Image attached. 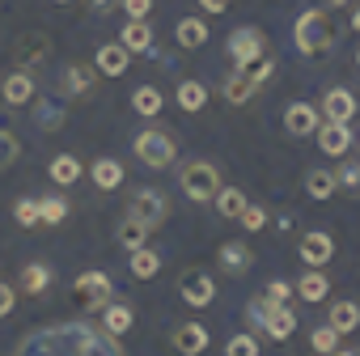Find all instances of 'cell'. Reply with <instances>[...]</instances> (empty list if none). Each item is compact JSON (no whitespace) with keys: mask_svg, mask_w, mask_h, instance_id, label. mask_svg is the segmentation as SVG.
<instances>
[{"mask_svg":"<svg viewBox=\"0 0 360 356\" xmlns=\"http://www.w3.org/2000/svg\"><path fill=\"white\" fill-rule=\"evenodd\" d=\"M18 356H123L115 335L89 322H51L18 343Z\"/></svg>","mask_w":360,"mask_h":356,"instance_id":"cell-1","label":"cell"},{"mask_svg":"<svg viewBox=\"0 0 360 356\" xmlns=\"http://www.w3.org/2000/svg\"><path fill=\"white\" fill-rule=\"evenodd\" d=\"M292 43H297L301 56H322V51H330V43H335V22H330V13H326V9H305V13L297 18V26H292Z\"/></svg>","mask_w":360,"mask_h":356,"instance_id":"cell-2","label":"cell"},{"mask_svg":"<svg viewBox=\"0 0 360 356\" xmlns=\"http://www.w3.org/2000/svg\"><path fill=\"white\" fill-rule=\"evenodd\" d=\"M250 322H259V326H263L271 339H280V343L292 339V331H297V314H292L284 301H271L267 293L250 301Z\"/></svg>","mask_w":360,"mask_h":356,"instance_id":"cell-3","label":"cell"},{"mask_svg":"<svg viewBox=\"0 0 360 356\" xmlns=\"http://www.w3.org/2000/svg\"><path fill=\"white\" fill-rule=\"evenodd\" d=\"M178 187L191 204H208L217 191H221V170L212 161H187L183 174H178Z\"/></svg>","mask_w":360,"mask_h":356,"instance_id":"cell-4","label":"cell"},{"mask_svg":"<svg viewBox=\"0 0 360 356\" xmlns=\"http://www.w3.org/2000/svg\"><path fill=\"white\" fill-rule=\"evenodd\" d=\"M174 153H178V144H174V136L161 132V127H148V132L136 136V157H140L148 170H165V165L174 161Z\"/></svg>","mask_w":360,"mask_h":356,"instance_id":"cell-5","label":"cell"},{"mask_svg":"<svg viewBox=\"0 0 360 356\" xmlns=\"http://www.w3.org/2000/svg\"><path fill=\"white\" fill-rule=\"evenodd\" d=\"M178 293H183V301L187 305H212L217 301V280L204 272V267H187L183 276H178Z\"/></svg>","mask_w":360,"mask_h":356,"instance_id":"cell-6","label":"cell"},{"mask_svg":"<svg viewBox=\"0 0 360 356\" xmlns=\"http://www.w3.org/2000/svg\"><path fill=\"white\" fill-rule=\"evenodd\" d=\"M127 217H136L140 225L157 229V225L169 217V204H165V196H161L157 187H140V191H136V200H131V208H127Z\"/></svg>","mask_w":360,"mask_h":356,"instance_id":"cell-7","label":"cell"},{"mask_svg":"<svg viewBox=\"0 0 360 356\" xmlns=\"http://www.w3.org/2000/svg\"><path fill=\"white\" fill-rule=\"evenodd\" d=\"M229 56H233L238 68H246V64H255L259 56H267V39H263V30H255V26L233 30V34H229Z\"/></svg>","mask_w":360,"mask_h":356,"instance_id":"cell-8","label":"cell"},{"mask_svg":"<svg viewBox=\"0 0 360 356\" xmlns=\"http://www.w3.org/2000/svg\"><path fill=\"white\" fill-rule=\"evenodd\" d=\"M72 293L81 297L85 310H106L110 305V276L106 272H85V276H77Z\"/></svg>","mask_w":360,"mask_h":356,"instance_id":"cell-9","label":"cell"},{"mask_svg":"<svg viewBox=\"0 0 360 356\" xmlns=\"http://www.w3.org/2000/svg\"><path fill=\"white\" fill-rule=\"evenodd\" d=\"M318 148L326 153V157H347V148H352V127L347 123H335V119H326V123H318Z\"/></svg>","mask_w":360,"mask_h":356,"instance_id":"cell-10","label":"cell"},{"mask_svg":"<svg viewBox=\"0 0 360 356\" xmlns=\"http://www.w3.org/2000/svg\"><path fill=\"white\" fill-rule=\"evenodd\" d=\"M322 115L335 119V123H352V115H356V94H352L347 85L326 89V94H322Z\"/></svg>","mask_w":360,"mask_h":356,"instance_id":"cell-11","label":"cell"},{"mask_svg":"<svg viewBox=\"0 0 360 356\" xmlns=\"http://www.w3.org/2000/svg\"><path fill=\"white\" fill-rule=\"evenodd\" d=\"M208 326L204 322H183V326H174V348L183 352V356H200V352H208Z\"/></svg>","mask_w":360,"mask_h":356,"instance_id":"cell-12","label":"cell"},{"mask_svg":"<svg viewBox=\"0 0 360 356\" xmlns=\"http://www.w3.org/2000/svg\"><path fill=\"white\" fill-rule=\"evenodd\" d=\"M47 51H51V39H47V34H39V30H30V34H22V39H18V64H22V68L43 64V60H47Z\"/></svg>","mask_w":360,"mask_h":356,"instance_id":"cell-13","label":"cell"},{"mask_svg":"<svg viewBox=\"0 0 360 356\" xmlns=\"http://www.w3.org/2000/svg\"><path fill=\"white\" fill-rule=\"evenodd\" d=\"M127 64H131V51H127L123 43H106V47H98V60H94L98 72H106V77H123Z\"/></svg>","mask_w":360,"mask_h":356,"instance_id":"cell-14","label":"cell"},{"mask_svg":"<svg viewBox=\"0 0 360 356\" xmlns=\"http://www.w3.org/2000/svg\"><path fill=\"white\" fill-rule=\"evenodd\" d=\"M284 127H288V136H314L318 132V110L309 102H292L284 110Z\"/></svg>","mask_w":360,"mask_h":356,"instance_id":"cell-15","label":"cell"},{"mask_svg":"<svg viewBox=\"0 0 360 356\" xmlns=\"http://www.w3.org/2000/svg\"><path fill=\"white\" fill-rule=\"evenodd\" d=\"M0 94H5L9 106H26V102L34 98V81H30V72H9L5 81H0Z\"/></svg>","mask_w":360,"mask_h":356,"instance_id":"cell-16","label":"cell"},{"mask_svg":"<svg viewBox=\"0 0 360 356\" xmlns=\"http://www.w3.org/2000/svg\"><path fill=\"white\" fill-rule=\"evenodd\" d=\"M330 255H335L330 234H305V238H301V259H305L309 267H322Z\"/></svg>","mask_w":360,"mask_h":356,"instance_id":"cell-17","label":"cell"},{"mask_svg":"<svg viewBox=\"0 0 360 356\" xmlns=\"http://www.w3.org/2000/svg\"><path fill=\"white\" fill-rule=\"evenodd\" d=\"M174 39H178V47L195 51V47L208 43V22H200V18H183V22L174 26Z\"/></svg>","mask_w":360,"mask_h":356,"instance_id":"cell-18","label":"cell"},{"mask_svg":"<svg viewBox=\"0 0 360 356\" xmlns=\"http://www.w3.org/2000/svg\"><path fill=\"white\" fill-rule=\"evenodd\" d=\"M217 259H221V267H225L229 276H242V272H250V263H255V255H250L242 242H225V246L217 250Z\"/></svg>","mask_w":360,"mask_h":356,"instance_id":"cell-19","label":"cell"},{"mask_svg":"<svg viewBox=\"0 0 360 356\" xmlns=\"http://www.w3.org/2000/svg\"><path fill=\"white\" fill-rule=\"evenodd\" d=\"M89 174H94V183H98V187H102V191H115V187H119V183H123V165H119V161H115V157H98V161H94V170H89Z\"/></svg>","mask_w":360,"mask_h":356,"instance_id":"cell-20","label":"cell"},{"mask_svg":"<svg viewBox=\"0 0 360 356\" xmlns=\"http://www.w3.org/2000/svg\"><path fill=\"white\" fill-rule=\"evenodd\" d=\"M77 178H81V161H77L72 153L51 157V183H56V187H72Z\"/></svg>","mask_w":360,"mask_h":356,"instance_id":"cell-21","label":"cell"},{"mask_svg":"<svg viewBox=\"0 0 360 356\" xmlns=\"http://www.w3.org/2000/svg\"><path fill=\"white\" fill-rule=\"evenodd\" d=\"M123 47H127V51H148V47H153V30H148L144 18L123 22Z\"/></svg>","mask_w":360,"mask_h":356,"instance_id":"cell-22","label":"cell"},{"mask_svg":"<svg viewBox=\"0 0 360 356\" xmlns=\"http://www.w3.org/2000/svg\"><path fill=\"white\" fill-rule=\"evenodd\" d=\"M292 293H297L301 301H309V305H314V301H322V297L330 293V284H326V276L314 267V272H305V276L297 280V288H292Z\"/></svg>","mask_w":360,"mask_h":356,"instance_id":"cell-23","label":"cell"},{"mask_svg":"<svg viewBox=\"0 0 360 356\" xmlns=\"http://www.w3.org/2000/svg\"><path fill=\"white\" fill-rule=\"evenodd\" d=\"M212 200H217V212H221V217H229V221H238V217H242V208H246V191H242V187H221Z\"/></svg>","mask_w":360,"mask_h":356,"instance_id":"cell-24","label":"cell"},{"mask_svg":"<svg viewBox=\"0 0 360 356\" xmlns=\"http://www.w3.org/2000/svg\"><path fill=\"white\" fill-rule=\"evenodd\" d=\"M330 326H335L339 335L356 331V326H360V305H356V301H335V305H330Z\"/></svg>","mask_w":360,"mask_h":356,"instance_id":"cell-25","label":"cell"},{"mask_svg":"<svg viewBox=\"0 0 360 356\" xmlns=\"http://www.w3.org/2000/svg\"><path fill=\"white\" fill-rule=\"evenodd\" d=\"M102 314H106V318H102V326H106V335H115V339H119V335H127V331H131V305H123V301H115V305H106Z\"/></svg>","mask_w":360,"mask_h":356,"instance_id":"cell-26","label":"cell"},{"mask_svg":"<svg viewBox=\"0 0 360 356\" xmlns=\"http://www.w3.org/2000/svg\"><path fill=\"white\" fill-rule=\"evenodd\" d=\"M305 191H309V200H330L339 187H335V174L330 170H309L305 174Z\"/></svg>","mask_w":360,"mask_h":356,"instance_id":"cell-27","label":"cell"},{"mask_svg":"<svg viewBox=\"0 0 360 356\" xmlns=\"http://www.w3.org/2000/svg\"><path fill=\"white\" fill-rule=\"evenodd\" d=\"M64 85H68L72 98H89L94 94V72L85 64H72V68H64Z\"/></svg>","mask_w":360,"mask_h":356,"instance_id":"cell-28","label":"cell"},{"mask_svg":"<svg viewBox=\"0 0 360 356\" xmlns=\"http://www.w3.org/2000/svg\"><path fill=\"white\" fill-rule=\"evenodd\" d=\"M157 272H161V255H157V250H148V246L131 250V276H136V280H153Z\"/></svg>","mask_w":360,"mask_h":356,"instance_id":"cell-29","label":"cell"},{"mask_svg":"<svg viewBox=\"0 0 360 356\" xmlns=\"http://www.w3.org/2000/svg\"><path fill=\"white\" fill-rule=\"evenodd\" d=\"M174 98H178V106H183V110H191V115L208 106V89H204L200 81H183V85H178V94H174Z\"/></svg>","mask_w":360,"mask_h":356,"instance_id":"cell-30","label":"cell"},{"mask_svg":"<svg viewBox=\"0 0 360 356\" xmlns=\"http://www.w3.org/2000/svg\"><path fill=\"white\" fill-rule=\"evenodd\" d=\"M131 106L144 115V119H153V115H161V106H165V98H161V89H153V85H140L136 94H131Z\"/></svg>","mask_w":360,"mask_h":356,"instance_id":"cell-31","label":"cell"},{"mask_svg":"<svg viewBox=\"0 0 360 356\" xmlns=\"http://www.w3.org/2000/svg\"><path fill=\"white\" fill-rule=\"evenodd\" d=\"M255 89H259V85H255V81H250L242 68H238V72L225 81V98H229L233 106H238V102H250V98H255Z\"/></svg>","mask_w":360,"mask_h":356,"instance_id":"cell-32","label":"cell"},{"mask_svg":"<svg viewBox=\"0 0 360 356\" xmlns=\"http://www.w3.org/2000/svg\"><path fill=\"white\" fill-rule=\"evenodd\" d=\"M34 123H39L43 132H56V127L64 123V106L51 102V98H39V106H34Z\"/></svg>","mask_w":360,"mask_h":356,"instance_id":"cell-33","label":"cell"},{"mask_svg":"<svg viewBox=\"0 0 360 356\" xmlns=\"http://www.w3.org/2000/svg\"><path fill=\"white\" fill-rule=\"evenodd\" d=\"M68 217V200L64 196H43L39 200V225H60Z\"/></svg>","mask_w":360,"mask_h":356,"instance_id":"cell-34","label":"cell"},{"mask_svg":"<svg viewBox=\"0 0 360 356\" xmlns=\"http://www.w3.org/2000/svg\"><path fill=\"white\" fill-rule=\"evenodd\" d=\"M148 234H153L148 225H140L136 217H127V221L119 225V246H127V250H140V246L148 242Z\"/></svg>","mask_w":360,"mask_h":356,"instance_id":"cell-35","label":"cell"},{"mask_svg":"<svg viewBox=\"0 0 360 356\" xmlns=\"http://www.w3.org/2000/svg\"><path fill=\"white\" fill-rule=\"evenodd\" d=\"M51 284V267L47 263H30V267H22V293H43Z\"/></svg>","mask_w":360,"mask_h":356,"instance_id":"cell-36","label":"cell"},{"mask_svg":"<svg viewBox=\"0 0 360 356\" xmlns=\"http://www.w3.org/2000/svg\"><path fill=\"white\" fill-rule=\"evenodd\" d=\"M335 187H343L347 196H360V165L343 161V165L335 170Z\"/></svg>","mask_w":360,"mask_h":356,"instance_id":"cell-37","label":"cell"},{"mask_svg":"<svg viewBox=\"0 0 360 356\" xmlns=\"http://www.w3.org/2000/svg\"><path fill=\"white\" fill-rule=\"evenodd\" d=\"M309 343H314V352H322V356H326V352H335V348H339V331L326 322V326H318V331L309 335Z\"/></svg>","mask_w":360,"mask_h":356,"instance_id":"cell-38","label":"cell"},{"mask_svg":"<svg viewBox=\"0 0 360 356\" xmlns=\"http://www.w3.org/2000/svg\"><path fill=\"white\" fill-rule=\"evenodd\" d=\"M225 356H259V339L255 335H233L225 343Z\"/></svg>","mask_w":360,"mask_h":356,"instance_id":"cell-39","label":"cell"},{"mask_svg":"<svg viewBox=\"0 0 360 356\" xmlns=\"http://www.w3.org/2000/svg\"><path fill=\"white\" fill-rule=\"evenodd\" d=\"M18 153H22V148H18V136L0 127V170H9V165L18 161Z\"/></svg>","mask_w":360,"mask_h":356,"instance_id":"cell-40","label":"cell"},{"mask_svg":"<svg viewBox=\"0 0 360 356\" xmlns=\"http://www.w3.org/2000/svg\"><path fill=\"white\" fill-rule=\"evenodd\" d=\"M242 72H246V77H250L255 85H263L267 77H276V60H267V56H259V60H255V64H246Z\"/></svg>","mask_w":360,"mask_h":356,"instance_id":"cell-41","label":"cell"},{"mask_svg":"<svg viewBox=\"0 0 360 356\" xmlns=\"http://www.w3.org/2000/svg\"><path fill=\"white\" fill-rule=\"evenodd\" d=\"M13 217H18V225L34 229V225H39V200H18V204H13Z\"/></svg>","mask_w":360,"mask_h":356,"instance_id":"cell-42","label":"cell"},{"mask_svg":"<svg viewBox=\"0 0 360 356\" xmlns=\"http://www.w3.org/2000/svg\"><path fill=\"white\" fill-rule=\"evenodd\" d=\"M238 221H242V229H246V234H259V229H267V212H263V208H255V204H246Z\"/></svg>","mask_w":360,"mask_h":356,"instance_id":"cell-43","label":"cell"},{"mask_svg":"<svg viewBox=\"0 0 360 356\" xmlns=\"http://www.w3.org/2000/svg\"><path fill=\"white\" fill-rule=\"evenodd\" d=\"M123 9H127V18H148L153 0H123Z\"/></svg>","mask_w":360,"mask_h":356,"instance_id":"cell-44","label":"cell"},{"mask_svg":"<svg viewBox=\"0 0 360 356\" xmlns=\"http://www.w3.org/2000/svg\"><path fill=\"white\" fill-rule=\"evenodd\" d=\"M288 293H292V284H284V280H271L267 284V297L271 301H288Z\"/></svg>","mask_w":360,"mask_h":356,"instance_id":"cell-45","label":"cell"},{"mask_svg":"<svg viewBox=\"0 0 360 356\" xmlns=\"http://www.w3.org/2000/svg\"><path fill=\"white\" fill-rule=\"evenodd\" d=\"M13 301H18V293H13L9 284H0V318H5V314L13 310Z\"/></svg>","mask_w":360,"mask_h":356,"instance_id":"cell-46","label":"cell"},{"mask_svg":"<svg viewBox=\"0 0 360 356\" xmlns=\"http://www.w3.org/2000/svg\"><path fill=\"white\" fill-rule=\"evenodd\" d=\"M85 5H89V13H110L119 0H85Z\"/></svg>","mask_w":360,"mask_h":356,"instance_id":"cell-47","label":"cell"},{"mask_svg":"<svg viewBox=\"0 0 360 356\" xmlns=\"http://www.w3.org/2000/svg\"><path fill=\"white\" fill-rule=\"evenodd\" d=\"M200 5H204L208 13H225V9H229V0H200Z\"/></svg>","mask_w":360,"mask_h":356,"instance_id":"cell-48","label":"cell"},{"mask_svg":"<svg viewBox=\"0 0 360 356\" xmlns=\"http://www.w3.org/2000/svg\"><path fill=\"white\" fill-rule=\"evenodd\" d=\"M326 9H343V5H352V0H322Z\"/></svg>","mask_w":360,"mask_h":356,"instance_id":"cell-49","label":"cell"},{"mask_svg":"<svg viewBox=\"0 0 360 356\" xmlns=\"http://www.w3.org/2000/svg\"><path fill=\"white\" fill-rule=\"evenodd\" d=\"M326 356H360V348H347V352H339V348H335V352H326Z\"/></svg>","mask_w":360,"mask_h":356,"instance_id":"cell-50","label":"cell"},{"mask_svg":"<svg viewBox=\"0 0 360 356\" xmlns=\"http://www.w3.org/2000/svg\"><path fill=\"white\" fill-rule=\"evenodd\" d=\"M352 30H356V34H360V9H356V13H352Z\"/></svg>","mask_w":360,"mask_h":356,"instance_id":"cell-51","label":"cell"},{"mask_svg":"<svg viewBox=\"0 0 360 356\" xmlns=\"http://www.w3.org/2000/svg\"><path fill=\"white\" fill-rule=\"evenodd\" d=\"M356 68H360V51H356Z\"/></svg>","mask_w":360,"mask_h":356,"instance_id":"cell-52","label":"cell"},{"mask_svg":"<svg viewBox=\"0 0 360 356\" xmlns=\"http://www.w3.org/2000/svg\"><path fill=\"white\" fill-rule=\"evenodd\" d=\"M56 5H68V0H56Z\"/></svg>","mask_w":360,"mask_h":356,"instance_id":"cell-53","label":"cell"}]
</instances>
